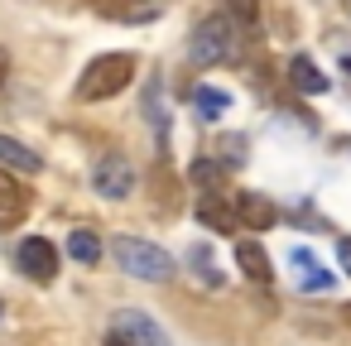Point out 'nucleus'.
I'll return each instance as SVG.
<instances>
[{
  "instance_id": "obj_1",
  "label": "nucleus",
  "mask_w": 351,
  "mask_h": 346,
  "mask_svg": "<svg viewBox=\"0 0 351 346\" xmlns=\"http://www.w3.org/2000/svg\"><path fill=\"white\" fill-rule=\"evenodd\" d=\"M135 82V53H101L82 68L77 101H111Z\"/></svg>"
},
{
  "instance_id": "obj_2",
  "label": "nucleus",
  "mask_w": 351,
  "mask_h": 346,
  "mask_svg": "<svg viewBox=\"0 0 351 346\" xmlns=\"http://www.w3.org/2000/svg\"><path fill=\"white\" fill-rule=\"evenodd\" d=\"M111 255L130 279H145V284H169L173 279V255L149 245V240H140V236H116Z\"/></svg>"
},
{
  "instance_id": "obj_3",
  "label": "nucleus",
  "mask_w": 351,
  "mask_h": 346,
  "mask_svg": "<svg viewBox=\"0 0 351 346\" xmlns=\"http://www.w3.org/2000/svg\"><path fill=\"white\" fill-rule=\"evenodd\" d=\"M226 58H236V20L212 15V20H202V25L193 29L188 63H193V68H217V63H226Z\"/></svg>"
},
{
  "instance_id": "obj_4",
  "label": "nucleus",
  "mask_w": 351,
  "mask_h": 346,
  "mask_svg": "<svg viewBox=\"0 0 351 346\" xmlns=\"http://www.w3.org/2000/svg\"><path fill=\"white\" fill-rule=\"evenodd\" d=\"M106 341H111V346H169V332H164L149 312H140V308H121V312L111 317Z\"/></svg>"
},
{
  "instance_id": "obj_5",
  "label": "nucleus",
  "mask_w": 351,
  "mask_h": 346,
  "mask_svg": "<svg viewBox=\"0 0 351 346\" xmlns=\"http://www.w3.org/2000/svg\"><path fill=\"white\" fill-rule=\"evenodd\" d=\"M92 188L101 197H130L135 193V164L125 154H101L92 169Z\"/></svg>"
},
{
  "instance_id": "obj_6",
  "label": "nucleus",
  "mask_w": 351,
  "mask_h": 346,
  "mask_svg": "<svg viewBox=\"0 0 351 346\" xmlns=\"http://www.w3.org/2000/svg\"><path fill=\"white\" fill-rule=\"evenodd\" d=\"M20 269L34 279V284H53V274H58V250H53V240H44V236H29V240H20Z\"/></svg>"
},
{
  "instance_id": "obj_7",
  "label": "nucleus",
  "mask_w": 351,
  "mask_h": 346,
  "mask_svg": "<svg viewBox=\"0 0 351 346\" xmlns=\"http://www.w3.org/2000/svg\"><path fill=\"white\" fill-rule=\"evenodd\" d=\"M289 264H298V288H303V293H327V288L337 284V279L317 264V255H313L308 245H293V250H289Z\"/></svg>"
},
{
  "instance_id": "obj_8",
  "label": "nucleus",
  "mask_w": 351,
  "mask_h": 346,
  "mask_svg": "<svg viewBox=\"0 0 351 346\" xmlns=\"http://www.w3.org/2000/svg\"><path fill=\"white\" fill-rule=\"evenodd\" d=\"M231 207H236V217H241L245 231H269L274 226V202L265 193H236Z\"/></svg>"
},
{
  "instance_id": "obj_9",
  "label": "nucleus",
  "mask_w": 351,
  "mask_h": 346,
  "mask_svg": "<svg viewBox=\"0 0 351 346\" xmlns=\"http://www.w3.org/2000/svg\"><path fill=\"white\" fill-rule=\"evenodd\" d=\"M197 221H202L207 231H221V236H236V231H241L236 207H221L217 193H202V197H197Z\"/></svg>"
},
{
  "instance_id": "obj_10",
  "label": "nucleus",
  "mask_w": 351,
  "mask_h": 346,
  "mask_svg": "<svg viewBox=\"0 0 351 346\" xmlns=\"http://www.w3.org/2000/svg\"><path fill=\"white\" fill-rule=\"evenodd\" d=\"M236 264H241V274H245L250 284H269V279H274L269 255H265L260 240H236Z\"/></svg>"
},
{
  "instance_id": "obj_11",
  "label": "nucleus",
  "mask_w": 351,
  "mask_h": 346,
  "mask_svg": "<svg viewBox=\"0 0 351 346\" xmlns=\"http://www.w3.org/2000/svg\"><path fill=\"white\" fill-rule=\"evenodd\" d=\"M289 82H293V92H303V97H322V92L332 87V82L322 77V68H317L313 58H303V53L289 63Z\"/></svg>"
},
{
  "instance_id": "obj_12",
  "label": "nucleus",
  "mask_w": 351,
  "mask_h": 346,
  "mask_svg": "<svg viewBox=\"0 0 351 346\" xmlns=\"http://www.w3.org/2000/svg\"><path fill=\"white\" fill-rule=\"evenodd\" d=\"M0 164H5V169H15V173H39V169H44V159H39L29 145L10 140V135H0Z\"/></svg>"
},
{
  "instance_id": "obj_13",
  "label": "nucleus",
  "mask_w": 351,
  "mask_h": 346,
  "mask_svg": "<svg viewBox=\"0 0 351 346\" xmlns=\"http://www.w3.org/2000/svg\"><path fill=\"white\" fill-rule=\"evenodd\" d=\"M68 255L77 260V264H97L101 260V240H97V231H87V226H77V231H68Z\"/></svg>"
},
{
  "instance_id": "obj_14",
  "label": "nucleus",
  "mask_w": 351,
  "mask_h": 346,
  "mask_svg": "<svg viewBox=\"0 0 351 346\" xmlns=\"http://www.w3.org/2000/svg\"><path fill=\"white\" fill-rule=\"evenodd\" d=\"M25 202H29L25 183H20V178H10V173H5V164H0V217H20V212H25Z\"/></svg>"
},
{
  "instance_id": "obj_15",
  "label": "nucleus",
  "mask_w": 351,
  "mask_h": 346,
  "mask_svg": "<svg viewBox=\"0 0 351 346\" xmlns=\"http://www.w3.org/2000/svg\"><path fill=\"white\" fill-rule=\"evenodd\" d=\"M193 183L207 188V193H217L226 183V164L221 159H193Z\"/></svg>"
},
{
  "instance_id": "obj_16",
  "label": "nucleus",
  "mask_w": 351,
  "mask_h": 346,
  "mask_svg": "<svg viewBox=\"0 0 351 346\" xmlns=\"http://www.w3.org/2000/svg\"><path fill=\"white\" fill-rule=\"evenodd\" d=\"M193 106L212 121V116H221V111H226V92H217V87H193Z\"/></svg>"
},
{
  "instance_id": "obj_17",
  "label": "nucleus",
  "mask_w": 351,
  "mask_h": 346,
  "mask_svg": "<svg viewBox=\"0 0 351 346\" xmlns=\"http://www.w3.org/2000/svg\"><path fill=\"white\" fill-rule=\"evenodd\" d=\"M188 264H193V269H197V274H202V279H207L212 288H221V284H226V279H221V274L212 269V255H207V245H193V255H188Z\"/></svg>"
},
{
  "instance_id": "obj_18",
  "label": "nucleus",
  "mask_w": 351,
  "mask_h": 346,
  "mask_svg": "<svg viewBox=\"0 0 351 346\" xmlns=\"http://www.w3.org/2000/svg\"><path fill=\"white\" fill-rule=\"evenodd\" d=\"M226 5H231L236 25H245V29H255V25H260V0H226Z\"/></svg>"
},
{
  "instance_id": "obj_19",
  "label": "nucleus",
  "mask_w": 351,
  "mask_h": 346,
  "mask_svg": "<svg viewBox=\"0 0 351 346\" xmlns=\"http://www.w3.org/2000/svg\"><path fill=\"white\" fill-rule=\"evenodd\" d=\"M217 149H221V164H226V169H231V164H245V140H241V135H236V140L226 135Z\"/></svg>"
},
{
  "instance_id": "obj_20",
  "label": "nucleus",
  "mask_w": 351,
  "mask_h": 346,
  "mask_svg": "<svg viewBox=\"0 0 351 346\" xmlns=\"http://www.w3.org/2000/svg\"><path fill=\"white\" fill-rule=\"evenodd\" d=\"M337 260H341V269L351 274V240H341V245H337Z\"/></svg>"
},
{
  "instance_id": "obj_21",
  "label": "nucleus",
  "mask_w": 351,
  "mask_h": 346,
  "mask_svg": "<svg viewBox=\"0 0 351 346\" xmlns=\"http://www.w3.org/2000/svg\"><path fill=\"white\" fill-rule=\"evenodd\" d=\"M5 73H10V58H5V53H0V82H5Z\"/></svg>"
},
{
  "instance_id": "obj_22",
  "label": "nucleus",
  "mask_w": 351,
  "mask_h": 346,
  "mask_svg": "<svg viewBox=\"0 0 351 346\" xmlns=\"http://www.w3.org/2000/svg\"><path fill=\"white\" fill-rule=\"evenodd\" d=\"M341 68H346V73H351V58H346V63H341Z\"/></svg>"
},
{
  "instance_id": "obj_23",
  "label": "nucleus",
  "mask_w": 351,
  "mask_h": 346,
  "mask_svg": "<svg viewBox=\"0 0 351 346\" xmlns=\"http://www.w3.org/2000/svg\"><path fill=\"white\" fill-rule=\"evenodd\" d=\"M0 312H5V308H0Z\"/></svg>"
}]
</instances>
